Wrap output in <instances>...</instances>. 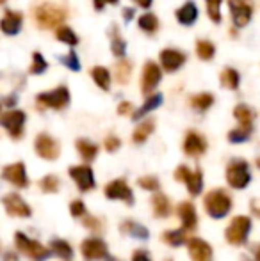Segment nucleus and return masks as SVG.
Masks as SVG:
<instances>
[{
  "instance_id": "nucleus-1",
  "label": "nucleus",
  "mask_w": 260,
  "mask_h": 261,
  "mask_svg": "<svg viewBox=\"0 0 260 261\" xmlns=\"http://www.w3.org/2000/svg\"><path fill=\"white\" fill-rule=\"evenodd\" d=\"M66 16L64 7L61 6H56V4H50V2H45V4H39V6L34 7L32 11V18H34L36 25L39 29H59L63 27Z\"/></svg>"
},
{
  "instance_id": "nucleus-2",
  "label": "nucleus",
  "mask_w": 260,
  "mask_h": 261,
  "mask_svg": "<svg viewBox=\"0 0 260 261\" xmlns=\"http://www.w3.org/2000/svg\"><path fill=\"white\" fill-rule=\"evenodd\" d=\"M203 208H205V212L208 213L210 219L221 220L232 212L233 199L226 190L214 189L203 197Z\"/></svg>"
},
{
  "instance_id": "nucleus-3",
  "label": "nucleus",
  "mask_w": 260,
  "mask_h": 261,
  "mask_svg": "<svg viewBox=\"0 0 260 261\" xmlns=\"http://www.w3.org/2000/svg\"><path fill=\"white\" fill-rule=\"evenodd\" d=\"M14 247L23 256H27V258L34 259V261H49L50 256L54 254L50 247L39 244L34 238H29L27 234L20 233V231L14 234Z\"/></svg>"
},
{
  "instance_id": "nucleus-4",
  "label": "nucleus",
  "mask_w": 260,
  "mask_h": 261,
  "mask_svg": "<svg viewBox=\"0 0 260 261\" xmlns=\"http://www.w3.org/2000/svg\"><path fill=\"white\" fill-rule=\"evenodd\" d=\"M225 179L233 190H244L251 183L250 165L243 158H233L225 169Z\"/></svg>"
},
{
  "instance_id": "nucleus-5",
  "label": "nucleus",
  "mask_w": 260,
  "mask_h": 261,
  "mask_svg": "<svg viewBox=\"0 0 260 261\" xmlns=\"http://www.w3.org/2000/svg\"><path fill=\"white\" fill-rule=\"evenodd\" d=\"M251 233V219L246 215H237L225 229V240L230 245H244Z\"/></svg>"
},
{
  "instance_id": "nucleus-6",
  "label": "nucleus",
  "mask_w": 260,
  "mask_h": 261,
  "mask_svg": "<svg viewBox=\"0 0 260 261\" xmlns=\"http://www.w3.org/2000/svg\"><path fill=\"white\" fill-rule=\"evenodd\" d=\"M80 254L86 261H118L109 254L107 244L102 238L89 237L80 244Z\"/></svg>"
},
{
  "instance_id": "nucleus-7",
  "label": "nucleus",
  "mask_w": 260,
  "mask_h": 261,
  "mask_svg": "<svg viewBox=\"0 0 260 261\" xmlns=\"http://www.w3.org/2000/svg\"><path fill=\"white\" fill-rule=\"evenodd\" d=\"M36 103H38V107H43V109H56V110L64 109L69 103L68 87L59 86L52 91H46V93H39L36 96Z\"/></svg>"
},
{
  "instance_id": "nucleus-8",
  "label": "nucleus",
  "mask_w": 260,
  "mask_h": 261,
  "mask_svg": "<svg viewBox=\"0 0 260 261\" xmlns=\"http://www.w3.org/2000/svg\"><path fill=\"white\" fill-rule=\"evenodd\" d=\"M34 149H36V155L39 158H43V160H49V162L57 160L61 155L59 141H56L52 135L45 134V132H43V134H38V137H36V141H34Z\"/></svg>"
},
{
  "instance_id": "nucleus-9",
  "label": "nucleus",
  "mask_w": 260,
  "mask_h": 261,
  "mask_svg": "<svg viewBox=\"0 0 260 261\" xmlns=\"http://www.w3.org/2000/svg\"><path fill=\"white\" fill-rule=\"evenodd\" d=\"M104 194H105V197H107V199L123 201V203L129 204V206H132V204H134V201H135L130 185L127 183V179H123V178H118V179H112V181H109L107 185H105V189H104Z\"/></svg>"
},
{
  "instance_id": "nucleus-10",
  "label": "nucleus",
  "mask_w": 260,
  "mask_h": 261,
  "mask_svg": "<svg viewBox=\"0 0 260 261\" xmlns=\"http://www.w3.org/2000/svg\"><path fill=\"white\" fill-rule=\"evenodd\" d=\"M68 174H69V178L75 181L77 189H79L80 192H91V190L97 187V181H94V172L87 164L73 165V167L68 169Z\"/></svg>"
},
{
  "instance_id": "nucleus-11",
  "label": "nucleus",
  "mask_w": 260,
  "mask_h": 261,
  "mask_svg": "<svg viewBox=\"0 0 260 261\" xmlns=\"http://www.w3.org/2000/svg\"><path fill=\"white\" fill-rule=\"evenodd\" d=\"M2 204L6 208L7 215L14 219H29L32 215V208L25 203V199L16 192H9L2 197Z\"/></svg>"
},
{
  "instance_id": "nucleus-12",
  "label": "nucleus",
  "mask_w": 260,
  "mask_h": 261,
  "mask_svg": "<svg viewBox=\"0 0 260 261\" xmlns=\"http://www.w3.org/2000/svg\"><path fill=\"white\" fill-rule=\"evenodd\" d=\"M25 112L23 110H7V112L2 114V126L6 128V132L9 134V137L13 139H21L23 135V126H25Z\"/></svg>"
},
{
  "instance_id": "nucleus-13",
  "label": "nucleus",
  "mask_w": 260,
  "mask_h": 261,
  "mask_svg": "<svg viewBox=\"0 0 260 261\" xmlns=\"http://www.w3.org/2000/svg\"><path fill=\"white\" fill-rule=\"evenodd\" d=\"M230 11H232V20L235 27H246L253 14V4L251 0H228Z\"/></svg>"
},
{
  "instance_id": "nucleus-14",
  "label": "nucleus",
  "mask_w": 260,
  "mask_h": 261,
  "mask_svg": "<svg viewBox=\"0 0 260 261\" xmlns=\"http://www.w3.org/2000/svg\"><path fill=\"white\" fill-rule=\"evenodd\" d=\"M2 178L9 181L16 189H27L31 185L27 178V171H25L23 162H16V164H9L2 169Z\"/></svg>"
},
{
  "instance_id": "nucleus-15",
  "label": "nucleus",
  "mask_w": 260,
  "mask_h": 261,
  "mask_svg": "<svg viewBox=\"0 0 260 261\" xmlns=\"http://www.w3.org/2000/svg\"><path fill=\"white\" fill-rule=\"evenodd\" d=\"M160 79H162V71L157 66V62L148 61L143 68V75H141V91L143 94H150L155 91V87L159 86Z\"/></svg>"
},
{
  "instance_id": "nucleus-16",
  "label": "nucleus",
  "mask_w": 260,
  "mask_h": 261,
  "mask_svg": "<svg viewBox=\"0 0 260 261\" xmlns=\"http://www.w3.org/2000/svg\"><path fill=\"white\" fill-rule=\"evenodd\" d=\"M187 251L193 261H212L214 259V251H212L210 244L203 238L193 237L187 240Z\"/></svg>"
},
{
  "instance_id": "nucleus-17",
  "label": "nucleus",
  "mask_w": 260,
  "mask_h": 261,
  "mask_svg": "<svg viewBox=\"0 0 260 261\" xmlns=\"http://www.w3.org/2000/svg\"><path fill=\"white\" fill-rule=\"evenodd\" d=\"M182 149L189 156H201L207 151V141H205V137L201 134H198L195 130H189L184 137V142H182Z\"/></svg>"
},
{
  "instance_id": "nucleus-18",
  "label": "nucleus",
  "mask_w": 260,
  "mask_h": 261,
  "mask_svg": "<svg viewBox=\"0 0 260 261\" xmlns=\"http://www.w3.org/2000/svg\"><path fill=\"white\" fill-rule=\"evenodd\" d=\"M177 213H178V219H180V224H182V229L185 233H191L198 227V213H196V208L191 201H182L177 208Z\"/></svg>"
},
{
  "instance_id": "nucleus-19",
  "label": "nucleus",
  "mask_w": 260,
  "mask_h": 261,
  "mask_svg": "<svg viewBox=\"0 0 260 261\" xmlns=\"http://www.w3.org/2000/svg\"><path fill=\"white\" fill-rule=\"evenodd\" d=\"M185 54L180 52V50L175 48H166L160 52V64L166 71H177L182 64L185 62Z\"/></svg>"
},
{
  "instance_id": "nucleus-20",
  "label": "nucleus",
  "mask_w": 260,
  "mask_h": 261,
  "mask_svg": "<svg viewBox=\"0 0 260 261\" xmlns=\"http://www.w3.org/2000/svg\"><path fill=\"white\" fill-rule=\"evenodd\" d=\"M21 21H23V18H21L20 13H16V11H11V9H6V11H4L2 21H0V27H2L4 34L14 36V34H18V32H20Z\"/></svg>"
},
{
  "instance_id": "nucleus-21",
  "label": "nucleus",
  "mask_w": 260,
  "mask_h": 261,
  "mask_svg": "<svg viewBox=\"0 0 260 261\" xmlns=\"http://www.w3.org/2000/svg\"><path fill=\"white\" fill-rule=\"evenodd\" d=\"M150 203H152V212L157 219H168V217L171 215V210L173 208H171V201L166 194H162V192L153 194Z\"/></svg>"
},
{
  "instance_id": "nucleus-22",
  "label": "nucleus",
  "mask_w": 260,
  "mask_h": 261,
  "mask_svg": "<svg viewBox=\"0 0 260 261\" xmlns=\"http://www.w3.org/2000/svg\"><path fill=\"white\" fill-rule=\"evenodd\" d=\"M120 231L123 234H129L132 238H137V240H148L150 238V231L146 226L135 222V220H123L120 224Z\"/></svg>"
},
{
  "instance_id": "nucleus-23",
  "label": "nucleus",
  "mask_w": 260,
  "mask_h": 261,
  "mask_svg": "<svg viewBox=\"0 0 260 261\" xmlns=\"http://www.w3.org/2000/svg\"><path fill=\"white\" fill-rule=\"evenodd\" d=\"M198 18V7L195 2H185L182 7H178L177 11V20L182 25H193Z\"/></svg>"
},
{
  "instance_id": "nucleus-24",
  "label": "nucleus",
  "mask_w": 260,
  "mask_h": 261,
  "mask_svg": "<svg viewBox=\"0 0 260 261\" xmlns=\"http://www.w3.org/2000/svg\"><path fill=\"white\" fill-rule=\"evenodd\" d=\"M75 146H77V151H79L80 158H82L84 162H93L98 155V146L94 144V142L87 141V139H79V141L75 142Z\"/></svg>"
},
{
  "instance_id": "nucleus-25",
  "label": "nucleus",
  "mask_w": 260,
  "mask_h": 261,
  "mask_svg": "<svg viewBox=\"0 0 260 261\" xmlns=\"http://www.w3.org/2000/svg\"><path fill=\"white\" fill-rule=\"evenodd\" d=\"M50 249H52V252L57 258H61L63 261L73 259V247L66 240H63V238H54V240L50 242Z\"/></svg>"
},
{
  "instance_id": "nucleus-26",
  "label": "nucleus",
  "mask_w": 260,
  "mask_h": 261,
  "mask_svg": "<svg viewBox=\"0 0 260 261\" xmlns=\"http://www.w3.org/2000/svg\"><path fill=\"white\" fill-rule=\"evenodd\" d=\"M233 117L237 119V123H239V126H246V128H253V110L250 109L248 105L244 103H239L233 109Z\"/></svg>"
},
{
  "instance_id": "nucleus-27",
  "label": "nucleus",
  "mask_w": 260,
  "mask_h": 261,
  "mask_svg": "<svg viewBox=\"0 0 260 261\" xmlns=\"http://www.w3.org/2000/svg\"><path fill=\"white\" fill-rule=\"evenodd\" d=\"M153 130H155V121L153 119L143 121L141 124H137V128H135L134 134H132V141H134L135 144H143V142L153 134Z\"/></svg>"
},
{
  "instance_id": "nucleus-28",
  "label": "nucleus",
  "mask_w": 260,
  "mask_h": 261,
  "mask_svg": "<svg viewBox=\"0 0 260 261\" xmlns=\"http://www.w3.org/2000/svg\"><path fill=\"white\" fill-rule=\"evenodd\" d=\"M160 103H162V94H152V96H148L146 98V101L143 103V107L139 110H135L134 114H132V119L134 121H137V119H141L143 116H146L148 112H152V110H155L157 107H159Z\"/></svg>"
},
{
  "instance_id": "nucleus-29",
  "label": "nucleus",
  "mask_w": 260,
  "mask_h": 261,
  "mask_svg": "<svg viewBox=\"0 0 260 261\" xmlns=\"http://www.w3.org/2000/svg\"><path fill=\"white\" fill-rule=\"evenodd\" d=\"M185 185H187V192L191 194L193 197L200 196V194L203 192V171H201L200 167H196L195 171H193L191 178L185 181Z\"/></svg>"
},
{
  "instance_id": "nucleus-30",
  "label": "nucleus",
  "mask_w": 260,
  "mask_h": 261,
  "mask_svg": "<svg viewBox=\"0 0 260 261\" xmlns=\"http://www.w3.org/2000/svg\"><path fill=\"white\" fill-rule=\"evenodd\" d=\"M185 231L182 229H168L162 233V240L166 242L171 247H182L184 244H187V237H185Z\"/></svg>"
},
{
  "instance_id": "nucleus-31",
  "label": "nucleus",
  "mask_w": 260,
  "mask_h": 261,
  "mask_svg": "<svg viewBox=\"0 0 260 261\" xmlns=\"http://www.w3.org/2000/svg\"><path fill=\"white\" fill-rule=\"evenodd\" d=\"M91 76H93L94 84H97L100 89H104V91L111 89V73H109L105 68H102V66L93 68L91 69Z\"/></svg>"
},
{
  "instance_id": "nucleus-32",
  "label": "nucleus",
  "mask_w": 260,
  "mask_h": 261,
  "mask_svg": "<svg viewBox=\"0 0 260 261\" xmlns=\"http://www.w3.org/2000/svg\"><path fill=\"white\" fill-rule=\"evenodd\" d=\"M219 82H221L223 87H226V89H237L239 87V73L235 71L233 68H226L221 71V75H219Z\"/></svg>"
},
{
  "instance_id": "nucleus-33",
  "label": "nucleus",
  "mask_w": 260,
  "mask_h": 261,
  "mask_svg": "<svg viewBox=\"0 0 260 261\" xmlns=\"http://www.w3.org/2000/svg\"><path fill=\"white\" fill-rule=\"evenodd\" d=\"M212 103H214V96H212L210 93H200V94H193L191 98H189V105L193 107V109L196 110H207L210 109Z\"/></svg>"
},
{
  "instance_id": "nucleus-34",
  "label": "nucleus",
  "mask_w": 260,
  "mask_h": 261,
  "mask_svg": "<svg viewBox=\"0 0 260 261\" xmlns=\"http://www.w3.org/2000/svg\"><path fill=\"white\" fill-rule=\"evenodd\" d=\"M130 73H132L130 61H125V59H122V61H120L118 64L114 66V79H116V82L122 84V86H125V84L129 82Z\"/></svg>"
},
{
  "instance_id": "nucleus-35",
  "label": "nucleus",
  "mask_w": 260,
  "mask_h": 261,
  "mask_svg": "<svg viewBox=\"0 0 260 261\" xmlns=\"http://www.w3.org/2000/svg\"><path fill=\"white\" fill-rule=\"evenodd\" d=\"M61 189V179L56 174H46L39 179V190L45 194H57Z\"/></svg>"
},
{
  "instance_id": "nucleus-36",
  "label": "nucleus",
  "mask_w": 260,
  "mask_h": 261,
  "mask_svg": "<svg viewBox=\"0 0 260 261\" xmlns=\"http://www.w3.org/2000/svg\"><path fill=\"white\" fill-rule=\"evenodd\" d=\"M111 50L116 57H123V55H125V50H127V45H125V41H123L122 36H120V29L116 27V25L111 29Z\"/></svg>"
},
{
  "instance_id": "nucleus-37",
  "label": "nucleus",
  "mask_w": 260,
  "mask_h": 261,
  "mask_svg": "<svg viewBox=\"0 0 260 261\" xmlns=\"http://www.w3.org/2000/svg\"><path fill=\"white\" fill-rule=\"evenodd\" d=\"M253 134V128H246V126H237L232 132H228V141L233 144H241V142H246L248 139Z\"/></svg>"
},
{
  "instance_id": "nucleus-38",
  "label": "nucleus",
  "mask_w": 260,
  "mask_h": 261,
  "mask_svg": "<svg viewBox=\"0 0 260 261\" xmlns=\"http://www.w3.org/2000/svg\"><path fill=\"white\" fill-rule=\"evenodd\" d=\"M196 55L203 61H210L212 57L216 55V48L210 41L207 39H198L196 41Z\"/></svg>"
},
{
  "instance_id": "nucleus-39",
  "label": "nucleus",
  "mask_w": 260,
  "mask_h": 261,
  "mask_svg": "<svg viewBox=\"0 0 260 261\" xmlns=\"http://www.w3.org/2000/svg\"><path fill=\"white\" fill-rule=\"evenodd\" d=\"M139 29L145 31V32H148V34H153V32L159 29V20H157L155 14L145 13L141 18H139Z\"/></svg>"
},
{
  "instance_id": "nucleus-40",
  "label": "nucleus",
  "mask_w": 260,
  "mask_h": 261,
  "mask_svg": "<svg viewBox=\"0 0 260 261\" xmlns=\"http://www.w3.org/2000/svg\"><path fill=\"white\" fill-rule=\"evenodd\" d=\"M56 36H57V39H59V41H63V43H66V45H69V46H75L77 43H79V38H77L75 32H73L69 27H64V25L57 29Z\"/></svg>"
},
{
  "instance_id": "nucleus-41",
  "label": "nucleus",
  "mask_w": 260,
  "mask_h": 261,
  "mask_svg": "<svg viewBox=\"0 0 260 261\" xmlns=\"http://www.w3.org/2000/svg\"><path fill=\"white\" fill-rule=\"evenodd\" d=\"M46 68H49V62L43 59V55L39 52L32 54V64H31V68H29V71H31L32 75H39V73H45Z\"/></svg>"
},
{
  "instance_id": "nucleus-42",
  "label": "nucleus",
  "mask_w": 260,
  "mask_h": 261,
  "mask_svg": "<svg viewBox=\"0 0 260 261\" xmlns=\"http://www.w3.org/2000/svg\"><path fill=\"white\" fill-rule=\"evenodd\" d=\"M137 185L141 189L148 190V192H159L160 189V181L157 176H143V178L137 179Z\"/></svg>"
},
{
  "instance_id": "nucleus-43",
  "label": "nucleus",
  "mask_w": 260,
  "mask_h": 261,
  "mask_svg": "<svg viewBox=\"0 0 260 261\" xmlns=\"http://www.w3.org/2000/svg\"><path fill=\"white\" fill-rule=\"evenodd\" d=\"M207 2V13L208 18H210L214 23H219L221 21V2L223 0H205Z\"/></svg>"
},
{
  "instance_id": "nucleus-44",
  "label": "nucleus",
  "mask_w": 260,
  "mask_h": 261,
  "mask_svg": "<svg viewBox=\"0 0 260 261\" xmlns=\"http://www.w3.org/2000/svg\"><path fill=\"white\" fill-rule=\"evenodd\" d=\"M69 213H72V217H75V219H82V217H86L87 215V210H86V204H84V201L73 199L72 203H69Z\"/></svg>"
},
{
  "instance_id": "nucleus-45",
  "label": "nucleus",
  "mask_w": 260,
  "mask_h": 261,
  "mask_svg": "<svg viewBox=\"0 0 260 261\" xmlns=\"http://www.w3.org/2000/svg\"><path fill=\"white\" fill-rule=\"evenodd\" d=\"M61 62L66 66L68 69H72V71H79L80 69V62H79V57H77L75 52H69L68 55H64V57L59 59Z\"/></svg>"
},
{
  "instance_id": "nucleus-46",
  "label": "nucleus",
  "mask_w": 260,
  "mask_h": 261,
  "mask_svg": "<svg viewBox=\"0 0 260 261\" xmlns=\"http://www.w3.org/2000/svg\"><path fill=\"white\" fill-rule=\"evenodd\" d=\"M191 174H193V171L187 167V165H178V167L175 169V179H177V181L185 183L189 178H191Z\"/></svg>"
},
{
  "instance_id": "nucleus-47",
  "label": "nucleus",
  "mask_w": 260,
  "mask_h": 261,
  "mask_svg": "<svg viewBox=\"0 0 260 261\" xmlns=\"http://www.w3.org/2000/svg\"><path fill=\"white\" fill-rule=\"evenodd\" d=\"M82 224L91 231H102V227H104V224L100 222V219H98V217H91V215L84 217Z\"/></svg>"
},
{
  "instance_id": "nucleus-48",
  "label": "nucleus",
  "mask_w": 260,
  "mask_h": 261,
  "mask_svg": "<svg viewBox=\"0 0 260 261\" xmlns=\"http://www.w3.org/2000/svg\"><path fill=\"white\" fill-rule=\"evenodd\" d=\"M120 146H122V141H120L116 135H107L104 141V148L107 149L109 153H114L116 149H120Z\"/></svg>"
},
{
  "instance_id": "nucleus-49",
  "label": "nucleus",
  "mask_w": 260,
  "mask_h": 261,
  "mask_svg": "<svg viewBox=\"0 0 260 261\" xmlns=\"http://www.w3.org/2000/svg\"><path fill=\"white\" fill-rule=\"evenodd\" d=\"M130 261H152V256L146 249H135L132 252V259Z\"/></svg>"
},
{
  "instance_id": "nucleus-50",
  "label": "nucleus",
  "mask_w": 260,
  "mask_h": 261,
  "mask_svg": "<svg viewBox=\"0 0 260 261\" xmlns=\"http://www.w3.org/2000/svg\"><path fill=\"white\" fill-rule=\"evenodd\" d=\"M132 112V103L130 101H122V103L118 105V114L120 116H127V114Z\"/></svg>"
},
{
  "instance_id": "nucleus-51",
  "label": "nucleus",
  "mask_w": 260,
  "mask_h": 261,
  "mask_svg": "<svg viewBox=\"0 0 260 261\" xmlns=\"http://www.w3.org/2000/svg\"><path fill=\"white\" fill-rule=\"evenodd\" d=\"M120 0H93L94 4V9L97 11H102L104 9V6H107V4H118Z\"/></svg>"
},
{
  "instance_id": "nucleus-52",
  "label": "nucleus",
  "mask_w": 260,
  "mask_h": 261,
  "mask_svg": "<svg viewBox=\"0 0 260 261\" xmlns=\"http://www.w3.org/2000/svg\"><path fill=\"white\" fill-rule=\"evenodd\" d=\"M123 18H125L127 21H130L132 18H134V9H130V7H127V9H123Z\"/></svg>"
},
{
  "instance_id": "nucleus-53",
  "label": "nucleus",
  "mask_w": 260,
  "mask_h": 261,
  "mask_svg": "<svg viewBox=\"0 0 260 261\" xmlns=\"http://www.w3.org/2000/svg\"><path fill=\"white\" fill-rule=\"evenodd\" d=\"M135 4H137V6H141L143 9H148L150 6H152V2L153 0H134Z\"/></svg>"
},
{
  "instance_id": "nucleus-54",
  "label": "nucleus",
  "mask_w": 260,
  "mask_h": 261,
  "mask_svg": "<svg viewBox=\"0 0 260 261\" xmlns=\"http://www.w3.org/2000/svg\"><path fill=\"white\" fill-rule=\"evenodd\" d=\"M14 103H16V96H14V98H6V100H4V105H6V107H11Z\"/></svg>"
},
{
  "instance_id": "nucleus-55",
  "label": "nucleus",
  "mask_w": 260,
  "mask_h": 261,
  "mask_svg": "<svg viewBox=\"0 0 260 261\" xmlns=\"http://www.w3.org/2000/svg\"><path fill=\"white\" fill-rule=\"evenodd\" d=\"M255 261H260V244L255 247Z\"/></svg>"
},
{
  "instance_id": "nucleus-56",
  "label": "nucleus",
  "mask_w": 260,
  "mask_h": 261,
  "mask_svg": "<svg viewBox=\"0 0 260 261\" xmlns=\"http://www.w3.org/2000/svg\"><path fill=\"white\" fill-rule=\"evenodd\" d=\"M255 165H257V167L260 169V156L257 158V160H255Z\"/></svg>"
},
{
  "instance_id": "nucleus-57",
  "label": "nucleus",
  "mask_w": 260,
  "mask_h": 261,
  "mask_svg": "<svg viewBox=\"0 0 260 261\" xmlns=\"http://www.w3.org/2000/svg\"><path fill=\"white\" fill-rule=\"evenodd\" d=\"M170 261H171V259H170Z\"/></svg>"
}]
</instances>
